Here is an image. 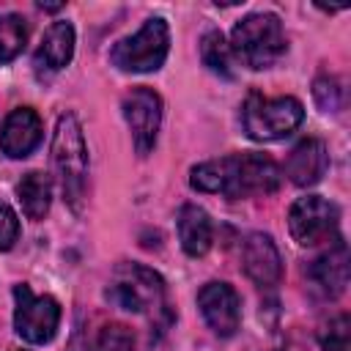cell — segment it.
Instances as JSON below:
<instances>
[{"label":"cell","mask_w":351,"mask_h":351,"mask_svg":"<svg viewBox=\"0 0 351 351\" xmlns=\"http://www.w3.org/2000/svg\"><path fill=\"white\" fill-rule=\"evenodd\" d=\"M313 96L324 112H337L343 104V88L335 77H318L313 82Z\"/></svg>","instance_id":"obj_22"},{"label":"cell","mask_w":351,"mask_h":351,"mask_svg":"<svg viewBox=\"0 0 351 351\" xmlns=\"http://www.w3.org/2000/svg\"><path fill=\"white\" fill-rule=\"evenodd\" d=\"M340 211L332 200L321 195L299 197L288 211V230L299 247H315L337 236Z\"/></svg>","instance_id":"obj_8"},{"label":"cell","mask_w":351,"mask_h":351,"mask_svg":"<svg viewBox=\"0 0 351 351\" xmlns=\"http://www.w3.org/2000/svg\"><path fill=\"white\" fill-rule=\"evenodd\" d=\"M19 239V217L8 203H0V252L11 250Z\"/></svg>","instance_id":"obj_23"},{"label":"cell","mask_w":351,"mask_h":351,"mask_svg":"<svg viewBox=\"0 0 351 351\" xmlns=\"http://www.w3.org/2000/svg\"><path fill=\"white\" fill-rule=\"evenodd\" d=\"M318 343L324 351H351V318L346 313L329 318L318 329Z\"/></svg>","instance_id":"obj_20"},{"label":"cell","mask_w":351,"mask_h":351,"mask_svg":"<svg viewBox=\"0 0 351 351\" xmlns=\"http://www.w3.org/2000/svg\"><path fill=\"white\" fill-rule=\"evenodd\" d=\"M123 118L129 123V132H132V143H134V151L140 156H148L151 148L156 145V134H159V123H162V99L156 90L140 85V88H132L126 96H123Z\"/></svg>","instance_id":"obj_9"},{"label":"cell","mask_w":351,"mask_h":351,"mask_svg":"<svg viewBox=\"0 0 351 351\" xmlns=\"http://www.w3.org/2000/svg\"><path fill=\"white\" fill-rule=\"evenodd\" d=\"M326 167H329V154L318 137H307V140L296 143L285 159V176L296 186L318 184L321 176L326 173Z\"/></svg>","instance_id":"obj_15"},{"label":"cell","mask_w":351,"mask_h":351,"mask_svg":"<svg viewBox=\"0 0 351 351\" xmlns=\"http://www.w3.org/2000/svg\"><path fill=\"white\" fill-rule=\"evenodd\" d=\"M16 195H19L22 211H25L30 219H44L47 211H49V203H52V181H49V176L41 173V170H30V173L19 181Z\"/></svg>","instance_id":"obj_17"},{"label":"cell","mask_w":351,"mask_h":351,"mask_svg":"<svg viewBox=\"0 0 351 351\" xmlns=\"http://www.w3.org/2000/svg\"><path fill=\"white\" fill-rule=\"evenodd\" d=\"M304 121V107L293 96H274L266 99L261 93H250L241 107V123L247 137L258 143H274L288 137Z\"/></svg>","instance_id":"obj_4"},{"label":"cell","mask_w":351,"mask_h":351,"mask_svg":"<svg viewBox=\"0 0 351 351\" xmlns=\"http://www.w3.org/2000/svg\"><path fill=\"white\" fill-rule=\"evenodd\" d=\"M167 49H170V27L162 16H151L143 22V27L134 36L121 38L110 49V60L121 71L145 74V71H156L165 63Z\"/></svg>","instance_id":"obj_5"},{"label":"cell","mask_w":351,"mask_h":351,"mask_svg":"<svg viewBox=\"0 0 351 351\" xmlns=\"http://www.w3.org/2000/svg\"><path fill=\"white\" fill-rule=\"evenodd\" d=\"M52 167H55L63 200L74 211H80L85 197V181H88V145L82 137V126L71 112L58 118V126L52 134Z\"/></svg>","instance_id":"obj_2"},{"label":"cell","mask_w":351,"mask_h":351,"mask_svg":"<svg viewBox=\"0 0 351 351\" xmlns=\"http://www.w3.org/2000/svg\"><path fill=\"white\" fill-rule=\"evenodd\" d=\"M14 329L27 343H49L60 324V304L52 296H36L30 285H14Z\"/></svg>","instance_id":"obj_7"},{"label":"cell","mask_w":351,"mask_h":351,"mask_svg":"<svg viewBox=\"0 0 351 351\" xmlns=\"http://www.w3.org/2000/svg\"><path fill=\"white\" fill-rule=\"evenodd\" d=\"M74 55V27L71 22H52L33 55V69L38 77H49L69 66Z\"/></svg>","instance_id":"obj_14"},{"label":"cell","mask_w":351,"mask_h":351,"mask_svg":"<svg viewBox=\"0 0 351 351\" xmlns=\"http://www.w3.org/2000/svg\"><path fill=\"white\" fill-rule=\"evenodd\" d=\"M38 8H47V11H58L60 3H38Z\"/></svg>","instance_id":"obj_24"},{"label":"cell","mask_w":351,"mask_h":351,"mask_svg":"<svg viewBox=\"0 0 351 351\" xmlns=\"http://www.w3.org/2000/svg\"><path fill=\"white\" fill-rule=\"evenodd\" d=\"M228 47H230V55L241 66L261 71L282 58L288 41H285L280 16L271 11H258V14H247L241 22H236Z\"/></svg>","instance_id":"obj_3"},{"label":"cell","mask_w":351,"mask_h":351,"mask_svg":"<svg viewBox=\"0 0 351 351\" xmlns=\"http://www.w3.org/2000/svg\"><path fill=\"white\" fill-rule=\"evenodd\" d=\"M27 44V22L19 14L0 16V63L14 60Z\"/></svg>","instance_id":"obj_19"},{"label":"cell","mask_w":351,"mask_h":351,"mask_svg":"<svg viewBox=\"0 0 351 351\" xmlns=\"http://www.w3.org/2000/svg\"><path fill=\"white\" fill-rule=\"evenodd\" d=\"M307 280H310V288L326 299H335L346 291V285H348V250L340 239H335V244L307 266Z\"/></svg>","instance_id":"obj_13"},{"label":"cell","mask_w":351,"mask_h":351,"mask_svg":"<svg viewBox=\"0 0 351 351\" xmlns=\"http://www.w3.org/2000/svg\"><path fill=\"white\" fill-rule=\"evenodd\" d=\"M241 263H244L247 277L261 288H271L282 277V258L269 233H250L244 239Z\"/></svg>","instance_id":"obj_11"},{"label":"cell","mask_w":351,"mask_h":351,"mask_svg":"<svg viewBox=\"0 0 351 351\" xmlns=\"http://www.w3.org/2000/svg\"><path fill=\"white\" fill-rule=\"evenodd\" d=\"M178 239H181L184 252L192 255V258H200V255H206L211 250L214 228H211L208 214L200 206L186 203L178 211Z\"/></svg>","instance_id":"obj_16"},{"label":"cell","mask_w":351,"mask_h":351,"mask_svg":"<svg viewBox=\"0 0 351 351\" xmlns=\"http://www.w3.org/2000/svg\"><path fill=\"white\" fill-rule=\"evenodd\" d=\"M44 134V123L36 110L30 107H16L5 115L0 126V151L11 159H25Z\"/></svg>","instance_id":"obj_12"},{"label":"cell","mask_w":351,"mask_h":351,"mask_svg":"<svg viewBox=\"0 0 351 351\" xmlns=\"http://www.w3.org/2000/svg\"><path fill=\"white\" fill-rule=\"evenodd\" d=\"M189 184L197 192H219L236 200L277 192L282 184V170L271 156L247 151L195 165L189 173Z\"/></svg>","instance_id":"obj_1"},{"label":"cell","mask_w":351,"mask_h":351,"mask_svg":"<svg viewBox=\"0 0 351 351\" xmlns=\"http://www.w3.org/2000/svg\"><path fill=\"white\" fill-rule=\"evenodd\" d=\"M93 351H134V335L123 324H107L101 326Z\"/></svg>","instance_id":"obj_21"},{"label":"cell","mask_w":351,"mask_h":351,"mask_svg":"<svg viewBox=\"0 0 351 351\" xmlns=\"http://www.w3.org/2000/svg\"><path fill=\"white\" fill-rule=\"evenodd\" d=\"M197 307L203 321L214 329L219 337L236 335L241 324V299L228 282H206L197 293Z\"/></svg>","instance_id":"obj_10"},{"label":"cell","mask_w":351,"mask_h":351,"mask_svg":"<svg viewBox=\"0 0 351 351\" xmlns=\"http://www.w3.org/2000/svg\"><path fill=\"white\" fill-rule=\"evenodd\" d=\"M107 296L112 304L129 313H148L165 302V280L143 263H121L112 271Z\"/></svg>","instance_id":"obj_6"},{"label":"cell","mask_w":351,"mask_h":351,"mask_svg":"<svg viewBox=\"0 0 351 351\" xmlns=\"http://www.w3.org/2000/svg\"><path fill=\"white\" fill-rule=\"evenodd\" d=\"M200 58H203V63H206L214 74H219V77H233V69H230L233 55H230V47H228V41H225V36H222L219 30H208V33L200 38Z\"/></svg>","instance_id":"obj_18"}]
</instances>
